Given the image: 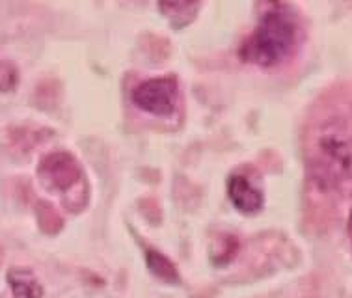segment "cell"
Listing matches in <instances>:
<instances>
[{"instance_id":"6","label":"cell","mask_w":352,"mask_h":298,"mask_svg":"<svg viewBox=\"0 0 352 298\" xmlns=\"http://www.w3.org/2000/svg\"><path fill=\"white\" fill-rule=\"evenodd\" d=\"M8 284L12 287L13 298H41L43 289L32 270L28 268H12L8 273Z\"/></svg>"},{"instance_id":"5","label":"cell","mask_w":352,"mask_h":298,"mask_svg":"<svg viewBox=\"0 0 352 298\" xmlns=\"http://www.w3.org/2000/svg\"><path fill=\"white\" fill-rule=\"evenodd\" d=\"M228 196L235 209L243 215H256L263 207V194L250 183V179L241 173H233L228 179Z\"/></svg>"},{"instance_id":"7","label":"cell","mask_w":352,"mask_h":298,"mask_svg":"<svg viewBox=\"0 0 352 298\" xmlns=\"http://www.w3.org/2000/svg\"><path fill=\"white\" fill-rule=\"evenodd\" d=\"M159 8L175 28H183L196 17L199 4L198 2H192V4L190 2H162Z\"/></svg>"},{"instance_id":"2","label":"cell","mask_w":352,"mask_h":298,"mask_svg":"<svg viewBox=\"0 0 352 298\" xmlns=\"http://www.w3.org/2000/svg\"><path fill=\"white\" fill-rule=\"evenodd\" d=\"M311 168L315 181L319 184L343 181V178L352 170V151L343 133L338 129L322 133L317 140Z\"/></svg>"},{"instance_id":"9","label":"cell","mask_w":352,"mask_h":298,"mask_svg":"<svg viewBox=\"0 0 352 298\" xmlns=\"http://www.w3.org/2000/svg\"><path fill=\"white\" fill-rule=\"evenodd\" d=\"M346 229H349V237H351V242H352V205H351V213H349V224H346Z\"/></svg>"},{"instance_id":"8","label":"cell","mask_w":352,"mask_h":298,"mask_svg":"<svg viewBox=\"0 0 352 298\" xmlns=\"http://www.w3.org/2000/svg\"><path fill=\"white\" fill-rule=\"evenodd\" d=\"M146 261H148V266L149 270H151V274L157 276L159 279H164L168 284L179 281L177 268H175V265H173L172 261L168 259L166 255H162L160 252H155V250H148Z\"/></svg>"},{"instance_id":"1","label":"cell","mask_w":352,"mask_h":298,"mask_svg":"<svg viewBox=\"0 0 352 298\" xmlns=\"http://www.w3.org/2000/svg\"><path fill=\"white\" fill-rule=\"evenodd\" d=\"M298 36V19L287 4H267L254 32L241 45V58L248 64L272 67L291 54Z\"/></svg>"},{"instance_id":"4","label":"cell","mask_w":352,"mask_h":298,"mask_svg":"<svg viewBox=\"0 0 352 298\" xmlns=\"http://www.w3.org/2000/svg\"><path fill=\"white\" fill-rule=\"evenodd\" d=\"M38 178L47 191L67 192L82 179V170L73 155L64 151L51 153L38 166Z\"/></svg>"},{"instance_id":"3","label":"cell","mask_w":352,"mask_h":298,"mask_svg":"<svg viewBox=\"0 0 352 298\" xmlns=\"http://www.w3.org/2000/svg\"><path fill=\"white\" fill-rule=\"evenodd\" d=\"M131 99L136 107L153 116H170L177 105V81L173 76L148 78L133 89Z\"/></svg>"}]
</instances>
